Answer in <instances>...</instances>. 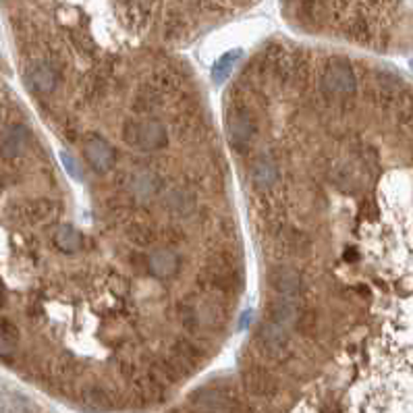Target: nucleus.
<instances>
[{
  "mask_svg": "<svg viewBox=\"0 0 413 413\" xmlns=\"http://www.w3.org/2000/svg\"><path fill=\"white\" fill-rule=\"evenodd\" d=\"M6 303V291H4V285H2V280H0V308Z\"/></svg>",
  "mask_w": 413,
  "mask_h": 413,
  "instance_id": "obj_28",
  "label": "nucleus"
},
{
  "mask_svg": "<svg viewBox=\"0 0 413 413\" xmlns=\"http://www.w3.org/2000/svg\"><path fill=\"white\" fill-rule=\"evenodd\" d=\"M278 179V166L270 154H260L251 166V183L255 189H270Z\"/></svg>",
  "mask_w": 413,
  "mask_h": 413,
  "instance_id": "obj_12",
  "label": "nucleus"
},
{
  "mask_svg": "<svg viewBox=\"0 0 413 413\" xmlns=\"http://www.w3.org/2000/svg\"><path fill=\"white\" fill-rule=\"evenodd\" d=\"M241 59V50H231L227 54L220 57V61L214 65V71H212V80L214 83H225L227 77L231 75V71L235 69L237 61Z\"/></svg>",
  "mask_w": 413,
  "mask_h": 413,
  "instance_id": "obj_22",
  "label": "nucleus"
},
{
  "mask_svg": "<svg viewBox=\"0 0 413 413\" xmlns=\"http://www.w3.org/2000/svg\"><path fill=\"white\" fill-rule=\"evenodd\" d=\"M227 133L231 144L237 150H246L251 142V137L255 135V123L253 117L248 108L243 106H233L227 114Z\"/></svg>",
  "mask_w": 413,
  "mask_h": 413,
  "instance_id": "obj_4",
  "label": "nucleus"
},
{
  "mask_svg": "<svg viewBox=\"0 0 413 413\" xmlns=\"http://www.w3.org/2000/svg\"><path fill=\"white\" fill-rule=\"evenodd\" d=\"M0 412L2 413H36V405L31 399L19 393L0 395Z\"/></svg>",
  "mask_w": 413,
  "mask_h": 413,
  "instance_id": "obj_21",
  "label": "nucleus"
},
{
  "mask_svg": "<svg viewBox=\"0 0 413 413\" xmlns=\"http://www.w3.org/2000/svg\"><path fill=\"white\" fill-rule=\"evenodd\" d=\"M410 65H412V69H413V59H412V61H410Z\"/></svg>",
  "mask_w": 413,
  "mask_h": 413,
  "instance_id": "obj_29",
  "label": "nucleus"
},
{
  "mask_svg": "<svg viewBox=\"0 0 413 413\" xmlns=\"http://www.w3.org/2000/svg\"><path fill=\"white\" fill-rule=\"evenodd\" d=\"M19 349V329L6 318H0V359L10 361Z\"/></svg>",
  "mask_w": 413,
  "mask_h": 413,
  "instance_id": "obj_16",
  "label": "nucleus"
},
{
  "mask_svg": "<svg viewBox=\"0 0 413 413\" xmlns=\"http://www.w3.org/2000/svg\"><path fill=\"white\" fill-rule=\"evenodd\" d=\"M181 270V257L179 253L170 249H156L148 255V272L156 278H172Z\"/></svg>",
  "mask_w": 413,
  "mask_h": 413,
  "instance_id": "obj_11",
  "label": "nucleus"
},
{
  "mask_svg": "<svg viewBox=\"0 0 413 413\" xmlns=\"http://www.w3.org/2000/svg\"><path fill=\"white\" fill-rule=\"evenodd\" d=\"M322 89L331 96H351L355 93L357 80L353 67L345 59H331L322 69Z\"/></svg>",
  "mask_w": 413,
  "mask_h": 413,
  "instance_id": "obj_2",
  "label": "nucleus"
},
{
  "mask_svg": "<svg viewBox=\"0 0 413 413\" xmlns=\"http://www.w3.org/2000/svg\"><path fill=\"white\" fill-rule=\"evenodd\" d=\"M25 82L38 93H50L61 83V67L52 59H38L25 69Z\"/></svg>",
  "mask_w": 413,
  "mask_h": 413,
  "instance_id": "obj_3",
  "label": "nucleus"
},
{
  "mask_svg": "<svg viewBox=\"0 0 413 413\" xmlns=\"http://www.w3.org/2000/svg\"><path fill=\"white\" fill-rule=\"evenodd\" d=\"M257 340L268 355H272L274 359H280L287 351V345H289V331L266 320L257 331Z\"/></svg>",
  "mask_w": 413,
  "mask_h": 413,
  "instance_id": "obj_10",
  "label": "nucleus"
},
{
  "mask_svg": "<svg viewBox=\"0 0 413 413\" xmlns=\"http://www.w3.org/2000/svg\"><path fill=\"white\" fill-rule=\"evenodd\" d=\"M54 246L65 253H77L82 249L83 239L71 225H61L54 233Z\"/></svg>",
  "mask_w": 413,
  "mask_h": 413,
  "instance_id": "obj_18",
  "label": "nucleus"
},
{
  "mask_svg": "<svg viewBox=\"0 0 413 413\" xmlns=\"http://www.w3.org/2000/svg\"><path fill=\"white\" fill-rule=\"evenodd\" d=\"M83 154H85V160L89 163V166L98 172H106L110 170L114 163H117V152L114 148L102 140L100 135H91L85 140V146H83Z\"/></svg>",
  "mask_w": 413,
  "mask_h": 413,
  "instance_id": "obj_8",
  "label": "nucleus"
},
{
  "mask_svg": "<svg viewBox=\"0 0 413 413\" xmlns=\"http://www.w3.org/2000/svg\"><path fill=\"white\" fill-rule=\"evenodd\" d=\"M268 285L272 287V291H276L278 295H283L287 299H295L303 291L301 274L295 268H291V266H276V268H272L270 274H268Z\"/></svg>",
  "mask_w": 413,
  "mask_h": 413,
  "instance_id": "obj_7",
  "label": "nucleus"
},
{
  "mask_svg": "<svg viewBox=\"0 0 413 413\" xmlns=\"http://www.w3.org/2000/svg\"><path fill=\"white\" fill-rule=\"evenodd\" d=\"M166 206H168V210H172L177 214H189L195 208V197L191 191L177 187L166 195Z\"/></svg>",
  "mask_w": 413,
  "mask_h": 413,
  "instance_id": "obj_19",
  "label": "nucleus"
},
{
  "mask_svg": "<svg viewBox=\"0 0 413 413\" xmlns=\"http://www.w3.org/2000/svg\"><path fill=\"white\" fill-rule=\"evenodd\" d=\"M270 322L283 326L285 331H291L299 322V308L293 299H280L268 306V318Z\"/></svg>",
  "mask_w": 413,
  "mask_h": 413,
  "instance_id": "obj_13",
  "label": "nucleus"
},
{
  "mask_svg": "<svg viewBox=\"0 0 413 413\" xmlns=\"http://www.w3.org/2000/svg\"><path fill=\"white\" fill-rule=\"evenodd\" d=\"M123 137L129 146H133L137 150H144V152L160 150L168 144V131H166L165 125L156 119L127 121L123 125Z\"/></svg>",
  "mask_w": 413,
  "mask_h": 413,
  "instance_id": "obj_1",
  "label": "nucleus"
},
{
  "mask_svg": "<svg viewBox=\"0 0 413 413\" xmlns=\"http://www.w3.org/2000/svg\"><path fill=\"white\" fill-rule=\"evenodd\" d=\"M160 187V179L152 170H137L129 181V191L137 200H150Z\"/></svg>",
  "mask_w": 413,
  "mask_h": 413,
  "instance_id": "obj_15",
  "label": "nucleus"
},
{
  "mask_svg": "<svg viewBox=\"0 0 413 413\" xmlns=\"http://www.w3.org/2000/svg\"><path fill=\"white\" fill-rule=\"evenodd\" d=\"M243 382H246L249 393L255 395V397H268V395H274V391H276L274 378L266 370H262V368H251V370H248L243 374Z\"/></svg>",
  "mask_w": 413,
  "mask_h": 413,
  "instance_id": "obj_14",
  "label": "nucleus"
},
{
  "mask_svg": "<svg viewBox=\"0 0 413 413\" xmlns=\"http://www.w3.org/2000/svg\"><path fill=\"white\" fill-rule=\"evenodd\" d=\"M83 405L91 412H108L112 407L110 393L100 384H87L82 391Z\"/></svg>",
  "mask_w": 413,
  "mask_h": 413,
  "instance_id": "obj_17",
  "label": "nucleus"
},
{
  "mask_svg": "<svg viewBox=\"0 0 413 413\" xmlns=\"http://www.w3.org/2000/svg\"><path fill=\"white\" fill-rule=\"evenodd\" d=\"M61 158H63V165H65V168H67V172H69L75 181H82L83 172H82V166L77 165V160H75L71 154H67V152H63V154H61Z\"/></svg>",
  "mask_w": 413,
  "mask_h": 413,
  "instance_id": "obj_26",
  "label": "nucleus"
},
{
  "mask_svg": "<svg viewBox=\"0 0 413 413\" xmlns=\"http://www.w3.org/2000/svg\"><path fill=\"white\" fill-rule=\"evenodd\" d=\"M195 314H197L200 324H206V326H216L220 320V310L214 303H204L202 308L195 310Z\"/></svg>",
  "mask_w": 413,
  "mask_h": 413,
  "instance_id": "obj_24",
  "label": "nucleus"
},
{
  "mask_svg": "<svg viewBox=\"0 0 413 413\" xmlns=\"http://www.w3.org/2000/svg\"><path fill=\"white\" fill-rule=\"evenodd\" d=\"M29 140H31V133H29V129L25 125L15 123V125L4 127L2 133H0V156L2 158H17V156H21L27 150Z\"/></svg>",
  "mask_w": 413,
  "mask_h": 413,
  "instance_id": "obj_9",
  "label": "nucleus"
},
{
  "mask_svg": "<svg viewBox=\"0 0 413 413\" xmlns=\"http://www.w3.org/2000/svg\"><path fill=\"white\" fill-rule=\"evenodd\" d=\"M200 280H202V283H206V285H208V287H212V289L229 291V289H233L235 276H233V272H231V270H227V268L218 266V268H208L206 272H202Z\"/></svg>",
  "mask_w": 413,
  "mask_h": 413,
  "instance_id": "obj_20",
  "label": "nucleus"
},
{
  "mask_svg": "<svg viewBox=\"0 0 413 413\" xmlns=\"http://www.w3.org/2000/svg\"><path fill=\"white\" fill-rule=\"evenodd\" d=\"M127 237L137 243V246H150L152 243V231L146 227V225H133L129 231H127Z\"/></svg>",
  "mask_w": 413,
  "mask_h": 413,
  "instance_id": "obj_25",
  "label": "nucleus"
},
{
  "mask_svg": "<svg viewBox=\"0 0 413 413\" xmlns=\"http://www.w3.org/2000/svg\"><path fill=\"white\" fill-rule=\"evenodd\" d=\"M249 318H251V312H248V314H243V318H241V324H239V329H241V331H243V329H248Z\"/></svg>",
  "mask_w": 413,
  "mask_h": 413,
  "instance_id": "obj_27",
  "label": "nucleus"
},
{
  "mask_svg": "<svg viewBox=\"0 0 413 413\" xmlns=\"http://www.w3.org/2000/svg\"><path fill=\"white\" fill-rule=\"evenodd\" d=\"M158 102H160V87L156 85H144L135 96V108H140L142 112L152 110L154 106H158Z\"/></svg>",
  "mask_w": 413,
  "mask_h": 413,
  "instance_id": "obj_23",
  "label": "nucleus"
},
{
  "mask_svg": "<svg viewBox=\"0 0 413 413\" xmlns=\"http://www.w3.org/2000/svg\"><path fill=\"white\" fill-rule=\"evenodd\" d=\"M10 216L29 225H44L59 216V204L52 200H33L10 210Z\"/></svg>",
  "mask_w": 413,
  "mask_h": 413,
  "instance_id": "obj_6",
  "label": "nucleus"
},
{
  "mask_svg": "<svg viewBox=\"0 0 413 413\" xmlns=\"http://www.w3.org/2000/svg\"><path fill=\"white\" fill-rule=\"evenodd\" d=\"M191 405L202 413H237L235 399L218 389H200L193 393Z\"/></svg>",
  "mask_w": 413,
  "mask_h": 413,
  "instance_id": "obj_5",
  "label": "nucleus"
}]
</instances>
